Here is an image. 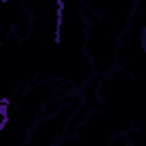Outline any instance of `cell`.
Returning a JSON list of instances; mask_svg holds the SVG:
<instances>
[{
  "mask_svg": "<svg viewBox=\"0 0 146 146\" xmlns=\"http://www.w3.org/2000/svg\"><path fill=\"white\" fill-rule=\"evenodd\" d=\"M2 121H5V116H2V110H0V125H2Z\"/></svg>",
  "mask_w": 146,
  "mask_h": 146,
  "instance_id": "6da1fadb",
  "label": "cell"
}]
</instances>
